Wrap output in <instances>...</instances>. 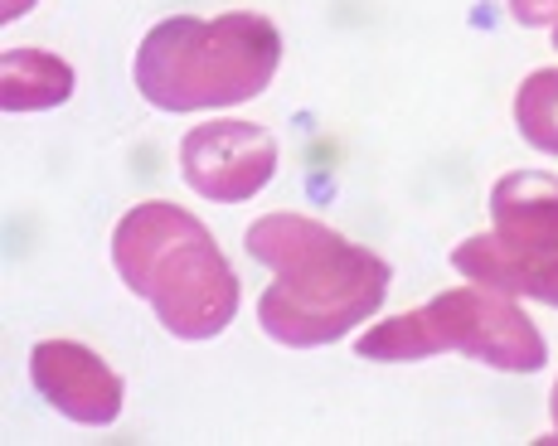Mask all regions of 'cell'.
Masks as SVG:
<instances>
[{
    "label": "cell",
    "mask_w": 558,
    "mask_h": 446,
    "mask_svg": "<svg viewBox=\"0 0 558 446\" xmlns=\"http://www.w3.org/2000/svg\"><path fill=\"white\" fill-rule=\"evenodd\" d=\"M248 252L277 277L257 301V325L287 349L336 345L360 321H369L389 296V262L340 238L320 219H257L248 228Z\"/></svg>",
    "instance_id": "obj_1"
},
{
    "label": "cell",
    "mask_w": 558,
    "mask_h": 446,
    "mask_svg": "<svg viewBox=\"0 0 558 446\" xmlns=\"http://www.w3.org/2000/svg\"><path fill=\"white\" fill-rule=\"evenodd\" d=\"M112 268L175 339H214L239 315V272L219 252L214 233L166 199H146L117 219Z\"/></svg>",
    "instance_id": "obj_2"
},
{
    "label": "cell",
    "mask_w": 558,
    "mask_h": 446,
    "mask_svg": "<svg viewBox=\"0 0 558 446\" xmlns=\"http://www.w3.org/2000/svg\"><path fill=\"white\" fill-rule=\"evenodd\" d=\"M282 63V35L253 10L229 15H170L146 29L132 78L160 112H209L253 102Z\"/></svg>",
    "instance_id": "obj_3"
},
{
    "label": "cell",
    "mask_w": 558,
    "mask_h": 446,
    "mask_svg": "<svg viewBox=\"0 0 558 446\" xmlns=\"http://www.w3.org/2000/svg\"><path fill=\"white\" fill-rule=\"evenodd\" d=\"M442 349H461L500 374H534L549 359V345L534 331L530 315L506 292H490L481 282L433 296L427 306L379 321L355 339V355L374 359V364H413V359H433Z\"/></svg>",
    "instance_id": "obj_4"
},
{
    "label": "cell",
    "mask_w": 558,
    "mask_h": 446,
    "mask_svg": "<svg viewBox=\"0 0 558 446\" xmlns=\"http://www.w3.org/2000/svg\"><path fill=\"white\" fill-rule=\"evenodd\" d=\"M180 175L199 199L248 205L277 175V141L257 122H204L180 141Z\"/></svg>",
    "instance_id": "obj_5"
},
{
    "label": "cell",
    "mask_w": 558,
    "mask_h": 446,
    "mask_svg": "<svg viewBox=\"0 0 558 446\" xmlns=\"http://www.w3.org/2000/svg\"><path fill=\"white\" fill-rule=\"evenodd\" d=\"M29 384L59 418L78 428H112L122 418V379L78 339H39L29 355Z\"/></svg>",
    "instance_id": "obj_6"
},
{
    "label": "cell",
    "mask_w": 558,
    "mask_h": 446,
    "mask_svg": "<svg viewBox=\"0 0 558 446\" xmlns=\"http://www.w3.org/2000/svg\"><path fill=\"white\" fill-rule=\"evenodd\" d=\"M490 238L514 252L558 248V175L544 170H514L490 189Z\"/></svg>",
    "instance_id": "obj_7"
},
{
    "label": "cell",
    "mask_w": 558,
    "mask_h": 446,
    "mask_svg": "<svg viewBox=\"0 0 558 446\" xmlns=\"http://www.w3.org/2000/svg\"><path fill=\"white\" fill-rule=\"evenodd\" d=\"M452 268L466 282L490 286V292L534 296L544 306H558V248L514 252V248H500L490 233H476V238L452 248Z\"/></svg>",
    "instance_id": "obj_8"
},
{
    "label": "cell",
    "mask_w": 558,
    "mask_h": 446,
    "mask_svg": "<svg viewBox=\"0 0 558 446\" xmlns=\"http://www.w3.org/2000/svg\"><path fill=\"white\" fill-rule=\"evenodd\" d=\"M73 98V69L45 49H5L0 59V108L49 112Z\"/></svg>",
    "instance_id": "obj_9"
},
{
    "label": "cell",
    "mask_w": 558,
    "mask_h": 446,
    "mask_svg": "<svg viewBox=\"0 0 558 446\" xmlns=\"http://www.w3.org/2000/svg\"><path fill=\"white\" fill-rule=\"evenodd\" d=\"M514 126L524 146L558 156V69H534L514 92Z\"/></svg>",
    "instance_id": "obj_10"
},
{
    "label": "cell",
    "mask_w": 558,
    "mask_h": 446,
    "mask_svg": "<svg viewBox=\"0 0 558 446\" xmlns=\"http://www.w3.org/2000/svg\"><path fill=\"white\" fill-rule=\"evenodd\" d=\"M510 15L524 29H549L558 49V0H510Z\"/></svg>",
    "instance_id": "obj_11"
},
{
    "label": "cell",
    "mask_w": 558,
    "mask_h": 446,
    "mask_svg": "<svg viewBox=\"0 0 558 446\" xmlns=\"http://www.w3.org/2000/svg\"><path fill=\"white\" fill-rule=\"evenodd\" d=\"M29 5H35V0H0V20H20Z\"/></svg>",
    "instance_id": "obj_12"
},
{
    "label": "cell",
    "mask_w": 558,
    "mask_h": 446,
    "mask_svg": "<svg viewBox=\"0 0 558 446\" xmlns=\"http://www.w3.org/2000/svg\"><path fill=\"white\" fill-rule=\"evenodd\" d=\"M549 412H554V432H558V384H554V393H549Z\"/></svg>",
    "instance_id": "obj_13"
}]
</instances>
